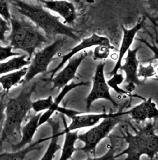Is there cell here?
Listing matches in <instances>:
<instances>
[{"label":"cell","instance_id":"obj_23","mask_svg":"<svg viewBox=\"0 0 158 160\" xmlns=\"http://www.w3.org/2000/svg\"><path fill=\"white\" fill-rule=\"evenodd\" d=\"M113 77L107 82V84L109 86L112 88L117 93H118L120 95H127L128 96H133L132 94L126 92L123 89L120 88L118 87L119 85H120L123 81H124L123 77L122 74L121 73H116V75L112 76Z\"/></svg>","mask_w":158,"mask_h":160},{"label":"cell","instance_id":"obj_4","mask_svg":"<svg viewBox=\"0 0 158 160\" xmlns=\"http://www.w3.org/2000/svg\"><path fill=\"white\" fill-rule=\"evenodd\" d=\"M11 32L6 39L12 50H22L28 53L30 61L37 48H40L48 40L44 34L32 22L12 16L9 21Z\"/></svg>","mask_w":158,"mask_h":160},{"label":"cell","instance_id":"obj_3","mask_svg":"<svg viewBox=\"0 0 158 160\" xmlns=\"http://www.w3.org/2000/svg\"><path fill=\"white\" fill-rule=\"evenodd\" d=\"M155 121H151L143 127L135 130V134H131L127 128L123 138L127 147L116 155V158L127 155L124 160H140L143 155H146L150 160H157L158 153V135Z\"/></svg>","mask_w":158,"mask_h":160},{"label":"cell","instance_id":"obj_9","mask_svg":"<svg viewBox=\"0 0 158 160\" xmlns=\"http://www.w3.org/2000/svg\"><path fill=\"white\" fill-rule=\"evenodd\" d=\"M87 52H81L76 54L68 61L67 65L58 74L51 79L53 83L52 89H61L68 84V82L76 77L77 71L82 62L86 58Z\"/></svg>","mask_w":158,"mask_h":160},{"label":"cell","instance_id":"obj_12","mask_svg":"<svg viewBox=\"0 0 158 160\" xmlns=\"http://www.w3.org/2000/svg\"><path fill=\"white\" fill-rule=\"evenodd\" d=\"M142 47H138L133 50L129 49L127 51V55L125 58V63L121 65L120 69L125 73V80L124 82L134 83L137 85H143L144 82L137 76L139 61L137 59V54Z\"/></svg>","mask_w":158,"mask_h":160},{"label":"cell","instance_id":"obj_19","mask_svg":"<svg viewBox=\"0 0 158 160\" xmlns=\"http://www.w3.org/2000/svg\"><path fill=\"white\" fill-rule=\"evenodd\" d=\"M63 135H65L64 142L61 147V154L59 160H69L72 159L73 154L77 151L76 148V143L78 140L79 130L65 131L63 130Z\"/></svg>","mask_w":158,"mask_h":160},{"label":"cell","instance_id":"obj_27","mask_svg":"<svg viewBox=\"0 0 158 160\" xmlns=\"http://www.w3.org/2000/svg\"><path fill=\"white\" fill-rule=\"evenodd\" d=\"M11 31L9 22L0 16V43H5L6 41V34Z\"/></svg>","mask_w":158,"mask_h":160},{"label":"cell","instance_id":"obj_24","mask_svg":"<svg viewBox=\"0 0 158 160\" xmlns=\"http://www.w3.org/2000/svg\"><path fill=\"white\" fill-rule=\"evenodd\" d=\"M53 102L52 96H49L45 99H41L32 103V109L35 112H41L44 111H47L50 108Z\"/></svg>","mask_w":158,"mask_h":160},{"label":"cell","instance_id":"obj_8","mask_svg":"<svg viewBox=\"0 0 158 160\" xmlns=\"http://www.w3.org/2000/svg\"><path fill=\"white\" fill-rule=\"evenodd\" d=\"M128 115V111L125 112H118L116 113H101V114H77L74 115L70 118L71 122L69 125H67L64 116L62 114V119L64 122L65 131H76L80 128L86 127H92L98 124L100 121L103 119L114 118L118 116H123Z\"/></svg>","mask_w":158,"mask_h":160},{"label":"cell","instance_id":"obj_22","mask_svg":"<svg viewBox=\"0 0 158 160\" xmlns=\"http://www.w3.org/2000/svg\"><path fill=\"white\" fill-rule=\"evenodd\" d=\"M109 138L110 144L108 145V150L104 155L99 157H88L85 160H118L116 158V153L124 146L123 144L125 143L124 139L112 135L109 136Z\"/></svg>","mask_w":158,"mask_h":160},{"label":"cell","instance_id":"obj_7","mask_svg":"<svg viewBox=\"0 0 158 160\" xmlns=\"http://www.w3.org/2000/svg\"><path fill=\"white\" fill-rule=\"evenodd\" d=\"M105 63H100L96 69L95 74L93 77V86L91 90L86 99V110L90 111L93 102L98 99H106L111 102L114 106H118L117 102L111 96L109 87L105 80L104 75Z\"/></svg>","mask_w":158,"mask_h":160},{"label":"cell","instance_id":"obj_11","mask_svg":"<svg viewBox=\"0 0 158 160\" xmlns=\"http://www.w3.org/2000/svg\"><path fill=\"white\" fill-rule=\"evenodd\" d=\"M144 22L145 18H141L138 23L135 26V27L130 29H127L123 26H122V29L123 31V39L119 50L118 61L113 70L108 73V75L112 77L118 73V72L122 65V61L123 57H124L125 53L130 49V47L132 45L137 32H139L143 28Z\"/></svg>","mask_w":158,"mask_h":160},{"label":"cell","instance_id":"obj_32","mask_svg":"<svg viewBox=\"0 0 158 160\" xmlns=\"http://www.w3.org/2000/svg\"><path fill=\"white\" fill-rule=\"evenodd\" d=\"M7 94V93H6L2 89V88L1 87V86L0 85V101L1 100L2 98L6 97V96Z\"/></svg>","mask_w":158,"mask_h":160},{"label":"cell","instance_id":"obj_2","mask_svg":"<svg viewBox=\"0 0 158 160\" xmlns=\"http://www.w3.org/2000/svg\"><path fill=\"white\" fill-rule=\"evenodd\" d=\"M11 3L19 14L29 18L48 36L62 35L74 40H80L76 29L62 23L60 18L53 15L42 6L20 0H14Z\"/></svg>","mask_w":158,"mask_h":160},{"label":"cell","instance_id":"obj_16","mask_svg":"<svg viewBox=\"0 0 158 160\" xmlns=\"http://www.w3.org/2000/svg\"><path fill=\"white\" fill-rule=\"evenodd\" d=\"M91 83L88 81L87 82H84V81H81L78 83H76L74 82H72L70 84H67L65 86L64 88H63L62 91L59 94V95L55 98L54 100H53V104L50 107L49 109L46 111L44 113H42L40 118L39 122V126L40 127L44 123L47 122L48 120H49L51 118L52 116L54 114L55 112L57 111V109L59 107L60 103L62 102L63 99L65 98V96L69 92H70L71 90L77 88V87H80V86H90Z\"/></svg>","mask_w":158,"mask_h":160},{"label":"cell","instance_id":"obj_17","mask_svg":"<svg viewBox=\"0 0 158 160\" xmlns=\"http://www.w3.org/2000/svg\"><path fill=\"white\" fill-rule=\"evenodd\" d=\"M47 122L51 127L52 135L47 150L40 160H53L56 153L61 149V146L58 143L60 137L63 135L60 130V122L51 118Z\"/></svg>","mask_w":158,"mask_h":160},{"label":"cell","instance_id":"obj_26","mask_svg":"<svg viewBox=\"0 0 158 160\" xmlns=\"http://www.w3.org/2000/svg\"><path fill=\"white\" fill-rule=\"evenodd\" d=\"M12 48L9 45L2 47L0 45V62L5 60L11 57L20 56L21 53L12 52Z\"/></svg>","mask_w":158,"mask_h":160},{"label":"cell","instance_id":"obj_1","mask_svg":"<svg viewBox=\"0 0 158 160\" xmlns=\"http://www.w3.org/2000/svg\"><path fill=\"white\" fill-rule=\"evenodd\" d=\"M36 88L37 82H34L30 86L24 88L18 96L6 102L5 120L0 138V152L4 143L12 146L20 141L22 123L32 109V96Z\"/></svg>","mask_w":158,"mask_h":160},{"label":"cell","instance_id":"obj_10","mask_svg":"<svg viewBox=\"0 0 158 160\" xmlns=\"http://www.w3.org/2000/svg\"><path fill=\"white\" fill-rule=\"evenodd\" d=\"M100 45H104L109 48H111V43L109 39H108L106 37L100 36L95 34H93L90 38L83 39L79 45H77L74 48H73L69 53H67L64 55L61 56V58H62L61 62L55 68H54L53 70L50 72V73H51V79L54 77L56 72L60 68H61L72 57H74L76 54L79 53V52H81L82 50L87 48L92 47L94 46H100Z\"/></svg>","mask_w":158,"mask_h":160},{"label":"cell","instance_id":"obj_6","mask_svg":"<svg viewBox=\"0 0 158 160\" xmlns=\"http://www.w3.org/2000/svg\"><path fill=\"white\" fill-rule=\"evenodd\" d=\"M66 42L64 39L57 40L44 48L34 53V57L29 67H27L26 75L22 80L24 84L28 83L35 77L40 73H44L47 71L48 67L54 56L63 48Z\"/></svg>","mask_w":158,"mask_h":160},{"label":"cell","instance_id":"obj_30","mask_svg":"<svg viewBox=\"0 0 158 160\" xmlns=\"http://www.w3.org/2000/svg\"><path fill=\"white\" fill-rule=\"evenodd\" d=\"M6 106V102L5 101V97L2 98L0 101V138L2 135L4 123L5 120V109Z\"/></svg>","mask_w":158,"mask_h":160},{"label":"cell","instance_id":"obj_5","mask_svg":"<svg viewBox=\"0 0 158 160\" xmlns=\"http://www.w3.org/2000/svg\"><path fill=\"white\" fill-rule=\"evenodd\" d=\"M122 116L107 118L101 120L96 125L83 134L79 135L78 140L83 143V146L77 148V150L85 153L92 154L96 157V150L98 145L106 137H109L110 132L122 121Z\"/></svg>","mask_w":158,"mask_h":160},{"label":"cell","instance_id":"obj_28","mask_svg":"<svg viewBox=\"0 0 158 160\" xmlns=\"http://www.w3.org/2000/svg\"><path fill=\"white\" fill-rule=\"evenodd\" d=\"M0 16L7 22H9L11 19L12 15L11 14L8 3L6 1L0 0Z\"/></svg>","mask_w":158,"mask_h":160},{"label":"cell","instance_id":"obj_29","mask_svg":"<svg viewBox=\"0 0 158 160\" xmlns=\"http://www.w3.org/2000/svg\"><path fill=\"white\" fill-rule=\"evenodd\" d=\"M109 49L110 48L104 45L97 46L94 52L95 57L98 59L106 58L109 55Z\"/></svg>","mask_w":158,"mask_h":160},{"label":"cell","instance_id":"obj_18","mask_svg":"<svg viewBox=\"0 0 158 160\" xmlns=\"http://www.w3.org/2000/svg\"><path fill=\"white\" fill-rule=\"evenodd\" d=\"M49 138H40L28 147L20 150L12 152H0V160H27L29 153L34 151H39L42 148L41 143L46 142Z\"/></svg>","mask_w":158,"mask_h":160},{"label":"cell","instance_id":"obj_31","mask_svg":"<svg viewBox=\"0 0 158 160\" xmlns=\"http://www.w3.org/2000/svg\"><path fill=\"white\" fill-rule=\"evenodd\" d=\"M135 84L132 82L126 83L125 85L124 86V90L130 94H131V92H133L135 89Z\"/></svg>","mask_w":158,"mask_h":160},{"label":"cell","instance_id":"obj_20","mask_svg":"<svg viewBox=\"0 0 158 160\" xmlns=\"http://www.w3.org/2000/svg\"><path fill=\"white\" fill-rule=\"evenodd\" d=\"M27 67H24L18 71L11 72L0 77V85L3 90L8 93L10 89L22 82V78L25 77Z\"/></svg>","mask_w":158,"mask_h":160},{"label":"cell","instance_id":"obj_13","mask_svg":"<svg viewBox=\"0 0 158 160\" xmlns=\"http://www.w3.org/2000/svg\"><path fill=\"white\" fill-rule=\"evenodd\" d=\"M128 115L132 120L138 122H145L148 119L156 120L158 116V110L156 104L153 101L151 97L129 110Z\"/></svg>","mask_w":158,"mask_h":160},{"label":"cell","instance_id":"obj_15","mask_svg":"<svg viewBox=\"0 0 158 160\" xmlns=\"http://www.w3.org/2000/svg\"><path fill=\"white\" fill-rule=\"evenodd\" d=\"M46 8L58 13L64 19V23L72 24L76 18L74 4L67 1H41Z\"/></svg>","mask_w":158,"mask_h":160},{"label":"cell","instance_id":"obj_21","mask_svg":"<svg viewBox=\"0 0 158 160\" xmlns=\"http://www.w3.org/2000/svg\"><path fill=\"white\" fill-rule=\"evenodd\" d=\"M26 55H20L15 57L6 62L0 63V75L18 71L24 68V67L29 65L30 61L26 60Z\"/></svg>","mask_w":158,"mask_h":160},{"label":"cell","instance_id":"obj_14","mask_svg":"<svg viewBox=\"0 0 158 160\" xmlns=\"http://www.w3.org/2000/svg\"><path fill=\"white\" fill-rule=\"evenodd\" d=\"M42 112L33 115L30 117L29 122L21 128V138L20 141L11 147L12 152H16L24 148L26 145H30L33 141L34 137L37 131L40 118Z\"/></svg>","mask_w":158,"mask_h":160},{"label":"cell","instance_id":"obj_25","mask_svg":"<svg viewBox=\"0 0 158 160\" xmlns=\"http://www.w3.org/2000/svg\"><path fill=\"white\" fill-rule=\"evenodd\" d=\"M155 75L156 72L151 64L149 65L148 67H144L142 65H140L139 68H138V78L143 77L144 78H147L152 77Z\"/></svg>","mask_w":158,"mask_h":160}]
</instances>
